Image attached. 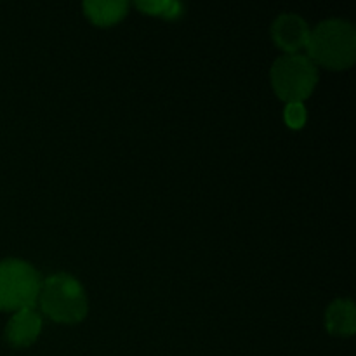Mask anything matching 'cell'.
Masks as SVG:
<instances>
[{
  "mask_svg": "<svg viewBox=\"0 0 356 356\" xmlns=\"http://www.w3.org/2000/svg\"><path fill=\"white\" fill-rule=\"evenodd\" d=\"M308 58L329 70H346L356 58V31L344 19H325L312 30Z\"/></svg>",
  "mask_w": 356,
  "mask_h": 356,
  "instance_id": "cell-1",
  "label": "cell"
},
{
  "mask_svg": "<svg viewBox=\"0 0 356 356\" xmlns=\"http://www.w3.org/2000/svg\"><path fill=\"white\" fill-rule=\"evenodd\" d=\"M38 301L42 312L58 323H79L89 312L82 284L68 273H56L45 278L42 282Z\"/></svg>",
  "mask_w": 356,
  "mask_h": 356,
  "instance_id": "cell-2",
  "label": "cell"
},
{
  "mask_svg": "<svg viewBox=\"0 0 356 356\" xmlns=\"http://www.w3.org/2000/svg\"><path fill=\"white\" fill-rule=\"evenodd\" d=\"M271 86L285 103H302L318 82L316 65L301 54L280 56L271 66Z\"/></svg>",
  "mask_w": 356,
  "mask_h": 356,
  "instance_id": "cell-3",
  "label": "cell"
},
{
  "mask_svg": "<svg viewBox=\"0 0 356 356\" xmlns=\"http://www.w3.org/2000/svg\"><path fill=\"white\" fill-rule=\"evenodd\" d=\"M40 273L21 259H6L0 263V309L19 312L35 308L40 294Z\"/></svg>",
  "mask_w": 356,
  "mask_h": 356,
  "instance_id": "cell-4",
  "label": "cell"
},
{
  "mask_svg": "<svg viewBox=\"0 0 356 356\" xmlns=\"http://www.w3.org/2000/svg\"><path fill=\"white\" fill-rule=\"evenodd\" d=\"M271 35L278 47L284 49L287 54H298L301 49H306L308 45L312 30L301 16L294 13H285L275 19Z\"/></svg>",
  "mask_w": 356,
  "mask_h": 356,
  "instance_id": "cell-5",
  "label": "cell"
},
{
  "mask_svg": "<svg viewBox=\"0 0 356 356\" xmlns=\"http://www.w3.org/2000/svg\"><path fill=\"white\" fill-rule=\"evenodd\" d=\"M42 330V316L35 308L19 309L6 327L7 343L16 348H26L38 339Z\"/></svg>",
  "mask_w": 356,
  "mask_h": 356,
  "instance_id": "cell-6",
  "label": "cell"
},
{
  "mask_svg": "<svg viewBox=\"0 0 356 356\" xmlns=\"http://www.w3.org/2000/svg\"><path fill=\"white\" fill-rule=\"evenodd\" d=\"M325 327L334 336H353L356 330V312L353 301L351 299L334 301L325 313Z\"/></svg>",
  "mask_w": 356,
  "mask_h": 356,
  "instance_id": "cell-7",
  "label": "cell"
},
{
  "mask_svg": "<svg viewBox=\"0 0 356 356\" xmlns=\"http://www.w3.org/2000/svg\"><path fill=\"white\" fill-rule=\"evenodd\" d=\"M127 9L129 2H125V0H113V2L111 0H106V2L89 0V2L83 3V10H86L87 17L94 24H99V26H110V24L124 19Z\"/></svg>",
  "mask_w": 356,
  "mask_h": 356,
  "instance_id": "cell-8",
  "label": "cell"
},
{
  "mask_svg": "<svg viewBox=\"0 0 356 356\" xmlns=\"http://www.w3.org/2000/svg\"><path fill=\"white\" fill-rule=\"evenodd\" d=\"M136 7L143 13L152 14V16L165 17V19H177L183 14V3L169 2V0H141L136 2Z\"/></svg>",
  "mask_w": 356,
  "mask_h": 356,
  "instance_id": "cell-9",
  "label": "cell"
},
{
  "mask_svg": "<svg viewBox=\"0 0 356 356\" xmlns=\"http://www.w3.org/2000/svg\"><path fill=\"white\" fill-rule=\"evenodd\" d=\"M284 118L291 129H301L308 118L305 103H287L284 110Z\"/></svg>",
  "mask_w": 356,
  "mask_h": 356,
  "instance_id": "cell-10",
  "label": "cell"
}]
</instances>
